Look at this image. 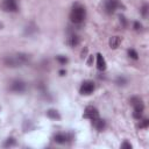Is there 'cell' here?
<instances>
[{
    "instance_id": "obj_1",
    "label": "cell",
    "mask_w": 149,
    "mask_h": 149,
    "mask_svg": "<svg viewBox=\"0 0 149 149\" xmlns=\"http://www.w3.org/2000/svg\"><path fill=\"white\" fill-rule=\"evenodd\" d=\"M30 55L26 52H17L14 55H8L3 58V63L8 68H21L30 62Z\"/></svg>"
},
{
    "instance_id": "obj_2",
    "label": "cell",
    "mask_w": 149,
    "mask_h": 149,
    "mask_svg": "<svg viewBox=\"0 0 149 149\" xmlns=\"http://www.w3.org/2000/svg\"><path fill=\"white\" fill-rule=\"evenodd\" d=\"M85 16H86V9L84 6L79 5V3H76L72 9H71V13H70V20L71 22L76 23V24H79L81 23L84 20H85Z\"/></svg>"
},
{
    "instance_id": "obj_3",
    "label": "cell",
    "mask_w": 149,
    "mask_h": 149,
    "mask_svg": "<svg viewBox=\"0 0 149 149\" xmlns=\"http://www.w3.org/2000/svg\"><path fill=\"white\" fill-rule=\"evenodd\" d=\"M130 104L134 107V112H133V116L137 120H140L142 118L143 111H144V104L142 101V99L140 97H132L130 98Z\"/></svg>"
},
{
    "instance_id": "obj_4",
    "label": "cell",
    "mask_w": 149,
    "mask_h": 149,
    "mask_svg": "<svg viewBox=\"0 0 149 149\" xmlns=\"http://www.w3.org/2000/svg\"><path fill=\"white\" fill-rule=\"evenodd\" d=\"M26 88H27V84L22 79H14L9 85V90L14 93H23Z\"/></svg>"
},
{
    "instance_id": "obj_5",
    "label": "cell",
    "mask_w": 149,
    "mask_h": 149,
    "mask_svg": "<svg viewBox=\"0 0 149 149\" xmlns=\"http://www.w3.org/2000/svg\"><path fill=\"white\" fill-rule=\"evenodd\" d=\"M94 88H95V85H94L93 81H91V80H85V81L80 85L79 92H80V94H83V95H90L91 93H93Z\"/></svg>"
},
{
    "instance_id": "obj_6",
    "label": "cell",
    "mask_w": 149,
    "mask_h": 149,
    "mask_svg": "<svg viewBox=\"0 0 149 149\" xmlns=\"http://www.w3.org/2000/svg\"><path fill=\"white\" fill-rule=\"evenodd\" d=\"M2 9L9 13H16L19 10L16 0H2Z\"/></svg>"
},
{
    "instance_id": "obj_7",
    "label": "cell",
    "mask_w": 149,
    "mask_h": 149,
    "mask_svg": "<svg viewBox=\"0 0 149 149\" xmlns=\"http://www.w3.org/2000/svg\"><path fill=\"white\" fill-rule=\"evenodd\" d=\"M120 6L119 0H105V12L107 14H113Z\"/></svg>"
},
{
    "instance_id": "obj_8",
    "label": "cell",
    "mask_w": 149,
    "mask_h": 149,
    "mask_svg": "<svg viewBox=\"0 0 149 149\" xmlns=\"http://www.w3.org/2000/svg\"><path fill=\"white\" fill-rule=\"evenodd\" d=\"M83 116H84L85 119H90V120H92V119L99 116V111H98L95 107H93V106H87V107L85 108V111H84Z\"/></svg>"
},
{
    "instance_id": "obj_9",
    "label": "cell",
    "mask_w": 149,
    "mask_h": 149,
    "mask_svg": "<svg viewBox=\"0 0 149 149\" xmlns=\"http://www.w3.org/2000/svg\"><path fill=\"white\" fill-rule=\"evenodd\" d=\"M91 121H92V126H93L97 130H99V132L104 130V129H105V127H106V121H105L104 119H100L99 116H98V118L92 119Z\"/></svg>"
},
{
    "instance_id": "obj_10",
    "label": "cell",
    "mask_w": 149,
    "mask_h": 149,
    "mask_svg": "<svg viewBox=\"0 0 149 149\" xmlns=\"http://www.w3.org/2000/svg\"><path fill=\"white\" fill-rule=\"evenodd\" d=\"M95 57H97V69L99 71H105L106 68H107V64H106V61H105L104 56L101 54H97Z\"/></svg>"
},
{
    "instance_id": "obj_11",
    "label": "cell",
    "mask_w": 149,
    "mask_h": 149,
    "mask_svg": "<svg viewBox=\"0 0 149 149\" xmlns=\"http://www.w3.org/2000/svg\"><path fill=\"white\" fill-rule=\"evenodd\" d=\"M68 45L70 47H77L79 43H80V37L77 35V34H71L69 37H68V41H66Z\"/></svg>"
},
{
    "instance_id": "obj_12",
    "label": "cell",
    "mask_w": 149,
    "mask_h": 149,
    "mask_svg": "<svg viewBox=\"0 0 149 149\" xmlns=\"http://www.w3.org/2000/svg\"><path fill=\"white\" fill-rule=\"evenodd\" d=\"M68 140H69V136L66 134H64V133H57L54 136V141L56 143H58V144H64Z\"/></svg>"
},
{
    "instance_id": "obj_13",
    "label": "cell",
    "mask_w": 149,
    "mask_h": 149,
    "mask_svg": "<svg viewBox=\"0 0 149 149\" xmlns=\"http://www.w3.org/2000/svg\"><path fill=\"white\" fill-rule=\"evenodd\" d=\"M120 43H121V37L120 36H112L109 38V42H108L111 49H116L120 45Z\"/></svg>"
},
{
    "instance_id": "obj_14",
    "label": "cell",
    "mask_w": 149,
    "mask_h": 149,
    "mask_svg": "<svg viewBox=\"0 0 149 149\" xmlns=\"http://www.w3.org/2000/svg\"><path fill=\"white\" fill-rule=\"evenodd\" d=\"M47 116L51 120H61V114L58 113V111H56L54 108H50L47 111Z\"/></svg>"
},
{
    "instance_id": "obj_15",
    "label": "cell",
    "mask_w": 149,
    "mask_h": 149,
    "mask_svg": "<svg viewBox=\"0 0 149 149\" xmlns=\"http://www.w3.org/2000/svg\"><path fill=\"white\" fill-rule=\"evenodd\" d=\"M5 148H10V147H15L16 146V140L14 137H8L5 140L3 144H2Z\"/></svg>"
},
{
    "instance_id": "obj_16",
    "label": "cell",
    "mask_w": 149,
    "mask_h": 149,
    "mask_svg": "<svg viewBox=\"0 0 149 149\" xmlns=\"http://www.w3.org/2000/svg\"><path fill=\"white\" fill-rule=\"evenodd\" d=\"M115 84L119 85V86H125V85L127 84V78L123 77V76H119V77H116V79H115Z\"/></svg>"
},
{
    "instance_id": "obj_17",
    "label": "cell",
    "mask_w": 149,
    "mask_h": 149,
    "mask_svg": "<svg viewBox=\"0 0 149 149\" xmlns=\"http://www.w3.org/2000/svg\"><path fill=\"white\" fill-rule=\"evenodd\" d=\"M37 27L34 24V23H30L29 26H27L26 27V34H28V35H31L33 33H35L37 29H36Z\"/></svg>"
},
{
    "instance_id": "obj_18",
    "label": "cell",
    "mask_w": 149,
    "mask_h": 149,
    "mask_svg": "<svg viewBox=\"0 0 149 149\" xmlns=\"http://www.w3.org/2000/svg\"><path fill=\"white\" fill-rule=\"evenodd\" d=\"M127 54H128V56L132 58V59H139V54H137V51L135 50V49H128V51H127Z\"/></svg>"
},
{
    "instance_id": "obj_19",
    "label": "cell",
    "mask_w": 149,
    "mask_h": 149,
    "mask_svg": "<svg viewBox=\"0 0 149 149\" xmlns=\"http://www.w3.org/2000/svg\"><path fill=\"white\" fill-rule=\"evenodd\" d=\"M56 61H57L59 64H62V65H65V64L69 62L68 57H65V56H63V55H58V56L56 57Z\"/></svg>"
},
{
    "instance_id": "obj_20",
    "label": "cell",
    "mask_w": 149,
    "mask_h": 149,
    "mask_svg": "<svg viewBox=\"0 0 149 149\" xmlns=\"http://www.w3.org/2000/svg\"><path fill=\"white\" fill-rule=\"evenodd\" d=\"M148 5L147 3H144L142 7H141V15L143 16V17H147V15H148Z\"/></svg>"
},
{
    "instance_id": "obj_21",
    "label": "cell",
    "mask_w": 149,
    "mask_h": 149,
    "mask_svg": "<svg viewBox=\"0 0 149 149\" xmlns=\"http://www.w3.org/2000/svg\"><path fill=\"white\" fill-rule=\"evenodd\" d=\"M141 120V119H140ZM149 126V120L148 119H142L141 121H140V125H139V127L140 128H147Z\"/></svg>"
},
{
    "instance_id": "obj_22",
    "label": "cell",
    "mask_w": 149,
    "mask_h": 149,
    "mask_svg": "<svg viewBox=\"0 0 149 149\" xmlns=\"http://www.w3.org/2000/svg\"><path fill=\"white\" fill-rule=\"evenodd\" d=\"M133 28H134V30L140 31V30H142V23L139 22V21H134V23H133Z\"/></svg>"
},
{
    "instance_id": "obj_23",
    "label": "cell",
    "mask_w": 149,
    "mask_h": 149,
    "mask_svg": "<svg viewBox=\"0 0 149 149\" xmlns=\"http://www.w3.org/2000/svg\"><path fill=\"white\" fill-rule=\"evenodd\" d=\"M119 19H120V23L122 24V27H127V24H128L127 19H126L123 15H120V16H119Z\"/></svg>"
},
{
    "instance_id": "obj_24",
    "label": "cell",
    "mask_w": 149,
    "mask_h": 149,
    "mask_svg": "<svg viewBox=\"0 0 149 149\" xmlns=\"http://www.w3.org/2000/svg\"><path fill=\"white\" fill-rule=\"evenodd\" d=\"M121 148H122V149H132V148H133V146H132L128 141H125V142L121 144Z\"/></svg>"
},
{
    "instance_id": "obj_25",
    "label": "cell",
    "mask_w": 149,
    "mask_h": 149,
    "mask_svg": "<svg viewBox=\"0 0 149 149\" xmlns=\"http://www.w3.org/2000/svg\"><path fill=\"white\" fill-rule=\"evenodd\" d=\"M87 50H88V49H87V47H85V48H84V49L81 50V52H80V58H81V59H84V58L86 57V54H87Z\"/></svg>"
},
{
    "instance_id": "obj_26",
    "label": "cell",
    "mask_w": 149,
    "mask_h": 149,
    "mask_svg": "<svg viewBox=\"0 0 149 149\" xmlns=\"http://www.w3.org/2000/svg\"><path fill=\"white\" fill-rule=\"evenodd\" d=\"M93 59H94V56L90 55V56H88V59H87V65H88V66H91V65L93 64Z\"/></svg>"
},
{
    "instance_id": "obj_27",
    "label": "cell",
    "mask_w": 149,
    "mask_h": 149,
    "mask_svg": "<svg viewBox=\"0 0 149 149\" xmlns=\"http://www.w3.org/2000/svg\"><path fill=\"white\" fill-rule=\"evenodd\" d=\"M65 74H66L65 70H59V76H65Z\"/></svg>"
}]
</instances>
